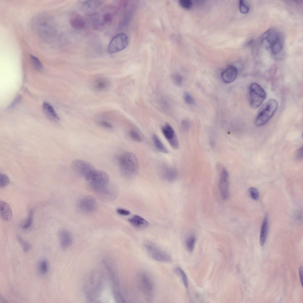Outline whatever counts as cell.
<instances>
[{"mask_svg": "<svg viewBox=\"0 0 303 303\" xmlns=\"http://www.w3.org/2000/svg\"><path fill=\"white\" fill-rule=\"evenodd\" d=\"M104 277L101 272L94 271L90 275L84 288L87 300L88 302L98 301L104 288Z\"/></svg>", "mask_w": 303, "mask_h": 303, "instance_id": "6da1fadb", "label": "cell"}, {"mask_svg": "<svg viewBox=\"0 0 303 303\" xmlns=\"http://www.w3.org/2000/svg\"><path fill=\"white\" fill-rule=\"evenodd\" d=\"M119 167L122 175L125 178H131L137 174L138 169L137 158L133 153L127 152L124 153L119 160Z\"/></svg>", "mask_w": 303, "mask_h": 303, "instance_id": "7a4b0ae2", "label": "cell"}, {"mask_svg": "<svg viewBox=\"0 0 303 303\" xmlns=\"http://www.w3.org/2000/svg\"><path fill=\"white\" fill-rule=\"evenodd\" d=\"M91 188L97 195L102 193L110 186L109 177L105 171L95 169L85 178Z\"/></svg>", "mask_w": 303, "mask_h": 303, "instance_id": "3957f363", "label": "cell"}, {"mask_svg": "<svg viewBox=\"0 0 303 303\" xmlns=\"http://www.w3.org/2000/svg\"><path fill=\"white\" fill-rule=\"evenodd\" d=\"M278 106V102L274 99H270L266 101L259 110L255 119V124L260 126L265 124L274 115Z\"/></svg>", "mask_w": 303, "mask_h": 303, "instance_id": "277c9868", "label": "cell"}, {"mask_svg": "<svg viewBox=\"0 0 303 303\" xmlns=\"http://www.w3.org/2000/svg\"><path fill=\"white\" fill-rule=\"evenodd\" d=\"M139 287L148 301L153 299L154 290L153 281L150 276L146 272H141L138 276Z\"/></svg>", "mask_w": 303, "mask_h": 303, "instance_id": "5b68a950", "label": "cell"}, {"mask_svg": "<svg viewBox=\"0 0 303 303\" xmlns=\"http://www.w3.org/2000/svg\"><path fill=\"white\" fill-rule=\"evenodd\" d=\"M249 94L250 105L254 108L260 107L267 97L265 90L258 84L255 82L250 85Z\"/></svg>", "mask_w": 303, "mask_h": 303, "instance_id": "8992f818", "label": "cell"}, {"mask_svg": "<svg viewBox=\"0 0 303 303\" xmlns=\"http://www.w3.org/2000/svg\"><path fill=\"white\" fill-rule=\"evenodd\" d=\"M103 263L109 274L115 301L117 303L125 302L120 291L119 281L116 272L113 267L106 261H104Z\"/></svg>", "mask_w": 303, "mask_h": 303, "instance_id": "52a82bcc", "label": "cell"}, {"mask_svg": "<svg viewBox=\"0 0 303 303\" xmlns=\"http://www.w3.org/2000/svg\"><path fill=\"white\" fill-rule=\"evenodd\" d=\"M144 247L148 253L154 260L164 262L172 261L171 256L167 253L153 244L147 243Z\"/></svg>", "mask_w": 303, "mask_h": 303, "instance_id": "ba28073f", "label": "cell"}, {"mask_svg": "<svg viewBox=\"0 0 303 303\" xmlns=\"http://www.w3.org/2000/svg\"><path fill=\"white\" fill-rule=\"evenodd\" d=\"M129 38L127 35L120 33L111 40L108 46V50L110 53L120 51L125 49L128 45Z\"/></svg>", "mask_w": 303, "mask_h": 303, "instance_id": "9c48e42d", "label": "cell"}, {"mask_svg": "<svg viewBox=\"0 0 303 303\" xmlns=\"http://www.w3.org/2000/svg\"><path fill=\"white\" fill-rule=\"evenodd\" d=\"M97 203L96 199L90 196H86L80 198L77 203V207L82 213L89 214L96 209Z\"/></svg>", "mask_w": 303, "mask_h": 303, "instance_id": "30bf717a", "label": "cell"}, {"mask_svg": "<svg viewBox=\"0 0 303 303\" xmlns=\"http://www.w3.org/2000/svg\"><path fill=\"white\" fill-rule=\"evenodd\" d=\"M72 167L76 173L85 178L96 169L90 163L80 159H76L73 161L72 163Z\"/></svg>", "mask_w": 303, "mask_h": 303, "instance_id": "8fae6325", "label": "cell"}, {"mask_svg": "<svg viewBox=\"0 0 303 303\" xmlns=\"http://www.w3.org/2000/svg\"><path fill=\"white\" fill-rule=\"evenodd\" d=\"M162 133L171 147L175 150L179 147V141L174 130L169 124L166 123L161 128Z\"/></svg>", "mask_w": 303, "mask_h": 303, "instance_id": "7c38bea8", "label": "cell"}, {"mask_svg": "<svg viewBox=\"0 0 303 303\" xmlns=\"http://www.w3.org/2000/svg\"><path fill=\"white\" fill-rule=\"evenodd\" d=\"M279 33L273 29H269L262 35L261 42L262 47L266 50L271 49L278 38Z\"/></svg>", "mask_w": 303, "mask_h": 303, "instance_id": "4fadbf2b", "label": "cell"}, {"mask_svg": "<svg viewBox=\"0 0 303 303\" xmlns=\"http://www.w3.org/2000/svg\"><path fill=\"white\" fill-rule=\"evenodd\" d=\"M228 173L225 169L222 170L219 182V188L222 198L227 199L229 196Z\"/></svg>", "mask_w": 303, "mask_h": 303, "instance_id": "5bb4252c", "label": "cell"}, {"mask_svg": "<svg viewBox=\"0 0 303 303\" xmlns=\"http://www.w3.org/2000/svg\"><path fill=\"white\" fill-rule=\"evenodd\" d=\"M60 247L63 250H65L70 246L72 242L71 234L66 229H62L58 233Z\"/></svg>", "mask_w": 303, "mask_h": 303, "instance_id": "9a60e30c", "label": "cell"}, {"mask_svg": "<svg viewBox=\"0 0 303 303\" xmlns=\"http://www.w3.org/2000/svg\"><path fill=\"white\" fill-rule=\"evenodd\" d=\"M43 19V21H39V23L37 26L38 31L40 35L43 36L44 38H49L51 36H53L54 33V28L51 27V22H49V20Z\"/></svg>", "mask_w": 303, "mask_h": 303, "instance_id": "2e32d148", "label": "cell"}, {"mask_svg": "<svg viewBox=\"0 0 303 303\" xmlns=\"http://www.w3.org/2000/svg\"><path fill=\"white\" fill-rule=\"evenodd\" d=\"M238 70L235 66L230 65L221 73V77L223 81L227 83L233 82L236 78Z\"/></svg>", "mask_w": 303, "mask_h": 303, "instance_id": "e0dca14e", "label": "cell"}, {"mask_svg": "<svg viewBox=\"0 0 303 303\" xmlns=\"http://www.w3.org/2000/svg\"><path fill=\"white\" fill-rule=\"evenodd\" d=\"M100 5V2L98 1H86L83 4V9L86 15L92 16L96 14Z\"/></svg>", "mask_w": 303, "mask_h": 303, "instance_id": "ac0fdd59", "label": "cell"}, {"mask_svg": "<svg viewBox=\"0 0 303 303\" xmlns=\"http://www.w3.org/2000/svg\"><path fill=\"white\" fill-rule=\"evenodd\" d=\"M0 215L1 219L4 221H10L12 219V213L9 205L3 201H0Z\"/></svg>", "mask_w": 303, "mask_h": 303, "instance_id": "d6986e66", "label": "cell"}, {"mask_svg": "<svg viewBox=\"0 0 303 303\" xmlns=\"http://www.w3.org/2000/svg\"><path fill=\"white\" fill-rule=\"evenodd\" d=\"M128 221L135 228L142 229L146 228L148 223L145 219L138 215H134L128 219Z\"/></svg>", "mask_w": 303, "mask_h": 303, "instance_id": "ffe728a7", "label": "cell"}, {"mask_svg": "<svg viewBox=\"0 0 303 303\" xmlns=\"http://www.w3.org/2000/svg\"><path fill=\"white\" fill-rule=\"evenodd\" d=\"M70 22L71 26L74 28L78 30L83 29L86 26L85 21L80 14L74 13L71 16Z\"/></svg>", "mask_w": 303, "mask_h": 303, "instance_id": "44dd1931", "label": "cell"}, {"mask_svg": "<svg viewBox=\"0 0 303 303\" xmlns=\"http://www.w3.org/2000/svg\"><path fill=\"white\" fill-rule=\"evenodd\" d=\"M42 108L45 114L49 119L54 121H59V117L54 108L50 104L47 102H44Z\"/></svg>", "mask_w": 303, "mask_h": 303, "instance_id": "7402d4cb", "label": "cell"}, {"mask_svg": "<svg viewBox=\"0 0 303 303\" xmlns=\"http://www.w3.org/2000/svg\"><path fill=\"white\" fill-rule=\"evenodd\" d=\"M162 172L164 178L167 181H174L178 176V171L175 168L173 167H165Z\"/></svg>", "mask_w": 303, "mask_h": 303, "instance_id": "603a6c76", "label": "cell"}, {"mask_svg": "<svg viewBox=\"0 0 303 303\" xmlns=\"http://www.w3.org/2000/svg\"><path fill=\"white\" fill-rule=\"evenodd\" d=\"M109 81L104 78H99L94 80L93 83L94 88L96 91H102L107 89L110 86Z\"/></svg>", "mask_w": 303, "mask_h": 303, "instance_id": "cb8c5ba5", "label": "cell"}, {"mask_svg": "<svg viewBox=\"0 0 303 303\" xmlns=\"http://www.w3.org/2000/svg\"><path fill=\"white\" fill-rule=\"evenodd\" d=\"M268 229V219L267 215L264 217L261 228L260 236V243L261 246L265 244L267 236Z\"/></svg>", "mask_w": 303, "mask_h": 303, "instance_id": "d4e9b609", "label": "cell"}, {"mask_svg": "<svg viewBox=\"0 0 303 303\" xmlns=\"http://www.w3.org/2000/svg\"><path fill=\"white\" fill-rule=\"evenodd\" d=\"M49 265L47 259L44 258L41 259L38 262L37 266V270L38 273L42 275L46 274L49 270Z\"/></svg>", "mask_w": 303, "mask_h": 303, "instance_id": "484cf974", "label": "cell"}, {"mask_svg": "<svg viewBox=\"0 0 303 303\" xmlns=\"http://www.w3.org/2000/svg\"><path fill=\"white\" fill-rule=\"evenodd\" d=\"M283 45V39L281 35L279 34V36L271 49L272 53L274 54H278L282 50Z\"/></svg>", "mask_w": 303, "mask_h": 303, "instance_id": "4316f807", "label": "cell"}, {"mask_svg": "<svg viewBox=\"0 0 303 303\" xmlns=\"http://www.w3.org/2000/svg\"><path fill=\"white\" fill-rule=\"evenodd\" d=\"M152 139L154 146L159 151L165 154L168 153V150L156 134H154L153 135Z\"/></svg>", "mask_w": 303, "mask_h": 303, "instance_id": "83f0119b", "label": "cell"}, {"mask_svg": "<svg viewBox=\"0 0 303 303\" xmlns=\"http://www.w3.org/2000/svg\"><path fill=\"white\" fill-rule=\"evenodd\" d=\"M34 215V210L31 209L29 212L28 214L27 218L22 225V228L24 230H27L32 226Z\"/></svg>", "mask_w": 303, "mask_h": 303, "instance_id": "f1b7e54d", "label": "cell"}, {"mask_svg": "<svg viewBox=\"0 0 303 303\" xmlns=\"http://www.w3.org/2000/svg\"><path fill=\"white\" fill-rule=\"evenodd\" d=\"M30 58L33 67L35 69L38 71H41L43 69V65L37 57L30 54Z\"/></svg>", "mask_w": 303, "mask_h": 303, "instance_id": "f546056e", "label": "cell"}, {"mask_svg": "<svg viewBox=\"0 0 303 303\" xmlns=\"http://www.w3.org/2000/svg\"><path fill=\"white\" fill-rule=\"evenodd\" d=\"M17 237L18 242L22 246L23 252L25 253L28 252L31 249V244L29 242L24 240L19 235H17Z\"/></svg>", "mask_w": 303, "mask_h": 303, "instance_id": "4dcf8cb0", "label": "cell"}, {"mask_svg": "<svg viewBox=\"0 0 303 303\" xmlns=\"http://www.w3.org/2000/svg\"><path fill=\"white\" fill-rule=\"evenodd\" d=\"M174 270L176 273L181 277L185 287L186 288H187L188 286V278L184 272L178 267H175Z\"/></svg>", "mask_w": 303, "mask_h": 303, "instance_id": "1f68e13d", "label": "cell"}, {"mask_svg": "<svg viewBox=\"0 0 303 303\" xmlns=\"http://www.w3.org/2000/svg\"><path fill=\"white\" fill-rule=\"evenodd\" d=\"M195 241L196 238L193 235H190L186 238V246L189 251L191 252L193 251L194 247Z\"/></svg>", "mask_w": 303, "mask_h": 303, "instance_id": "d6a6232c", "label": "cell"}, {"mask_svg": "<svg viewBox=\"0 0 303 303\" xmlns=\"http://www.w3.org/2000/svg\"><path fill=\"white\" fill-rule=\"evenodd\" d=\"M172 79L173 83L176 86H180L182 85L183 80V78L179 74H174L172 76Z\"/></svg>", "mask_w": 303, "mask_h": 303, "instance_id": "836d02e7", "label": "cell"}, {"mask_svg": "<svg viewBox=\"0 0 303 303\" xmlns=\"http://www.w3.org/2000/svg\"><path fill=\"white\" fill-rule=\"evenodd\" d=\"M10 183L9 177L3 173L0 174V186L4 188L7 186Z\"/></svg>", "mask_w": 303, "mask_h": 303, "instance_id": "e575fe53", "label": "cell"}, {"mask_svg": "<svg viewBox=\"0 0 303 303\" xmlns=\"http://www.w3.org/2000/svg\"><path fill=\"white\" fill-rule=\"evenodd\" d=\"M112 16L110 13H106L103 14L102 18L101 25L108 24L111 23L112 21Z\"/></svg>", "mask_w": 303, "mask_h": 303, "instance_id": "d590c367", "label": "cell"}, {"mask_svg": "<svg viewBox=\"0 0 303 303\" xmlns=\"http://www.w3.org/2000/svg\"><path fill=\"white\" fill-rule=\"evenodd\" d=\"M249 192L252 199L257 200L259 197V193L257 189L254 187H251L249 189Z\"/></svg>", "mask_w": 303, "mask_h": 303, "instance_id": "8d00e7d4", "label": "cell"}, {"mask_svg": "<svg viewBox=\"0 0 303 303\" xmlns=\"http://www.w3.org/2000/svg\"><path fill=\"white\" fill-rule=\"evenodd\" d=\"M129 135L131 139L137 142H140L142 138L136 130H131L129 131Z\"/></svg>", "mask_w": 303, "mask_h": 303, "instance_id": "74e56055", "label": "cell"}, {"mask_svg": "<svg viewBox=\"0 0 303 303\" xmlns=\"http://www.w3.org/2000/svg\"><path fill=\"white\" fill-rule=\"evenodd\" d=\"M239 8L240 12L243 14L247 13L249 10L248 6L243 0L240 1Z\"/></svg>", "mask_w": 303, "mask_h": 303, "instance_id": "f35d334b", "label": "cell"}, {"mask_svg": "<svg viewBox=\"0 0 303 303\" xmlns=\"http://www.w3.org/2000/svg\"><path fill=\"white\" fill-rule=\"evenodd\" d=\"M179 3L181 7L186 9H190L193 5L192 2L189 0H180Z\"/></svg>", "mask_w": 303, "mask_h": 303, "instance_id": "ab89813d", "label": "cell"}, {"mask_svg": "<svg viewBox=\"0 0 303 303\" xmlns=\"http://www.w3.org/2000/svg\"><path fill=\"white\" fill-rule=\"evenodd\" d=\"M183 98L185 102L188 104L192 105L195 104V100L194 98L187 92L184 93Z\"/></svg>", "mask_w": 303, "mask_h": 303, "instance_id": "60d3db41", "label": "cell"}, {"mask_svg": "<svg viewBox=\"0 0 303 303\" xmlns=\"http://www.w3.org/2000/svg\"><path fill=\"white\" fill-rule=\"evenodd\" d=\"M181 126L183 130H187L190 128V123L188 120H183L181 122Z\"/></svg>", "mask_w": 303, "mask_h": 303, "instance_id": "b9f144b4", "label": "cell"}, {"mask_svg": "<svg viewBox=\"0 0 303 303\" xmlns=\"http://www.w3.org/2000/svg\"><path fill=\"white\" fill-rule=\"evenodd\" d=\"M117 213L120 215L123 216H127L130 214V212L126 209L119 208L117 209Z\"/></svg>", "mask_w": 303, "mask_h": 303, "instance_id": "7bdbcfd3", "label": "cell"}, {"mask_svg": "<svg viewBox=\"0 0 303 303\" xmlns=\"http://www.w3.org/2000/svg\"><path fill=\"white\" fill-rule=\"evenodd\" d=\"M99 124L100 125L107 128L110 129L112 128V126L110 124L105 121H101L99 122Z\"/></svg>", "mask_w": 303, "mask_h": 303, "instance_id": "ee69618b", "label": "cell"}, {"mask_svg": "<svg viewBox=\"0 0 303 303\" xmlns=\"http://www.w3.org/2000/svg\"><path fill=\"white\" fill-rule=\"evenodd\" d=\"M302 147L300 148L296 153V158L298 159H300L302 158L303 155Z\"/></svg>", "mask_w": 303, "mask_h": 303, "instance_id": "f6af8a7d", "label": "cell"}, {"mask_svg": "<svg viewBox=\"0 0 303 303\" xmlns=\"http://www.w3.org/2000/svg\"><path fill=\"white\" fill-rule=\"evenodd\" d=\"M20 99L21 97L20 96H18L12 102V104L9 107V108H10L14 107L20 101Z\"/></svg>", "mask_w": 303, "mask_h": 303, "instance_id": "bcb514c9", "label": "cell"}, {"mask_svg": "<svg viewBox=\"0 0 303 303\" xmlns=\"http://www.w3.org/2000/svg\"><path fill=\"white\" fill-rule=\"evenodd\" d=\"M302 270V266H300L299 267V271L300 281L302 286L303 285Z\"/></svg>", "mask_w": 303, "mask_h": 303, "instance_id": "7dc6e473", "label": "cell"}]
</instances>
